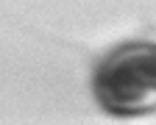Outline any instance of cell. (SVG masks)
I'll return each instance as SVG.
<instances>
[{"mask_svg": "<svg viewBox=\"0 0 156 125\" xmlns=\"http://www.w3.org/2000/svg\"><path fill=\"white\" fill-rule=\"evenodd\" d=\"M92 95L112 117L156 111V42H126L101 58L92 72Z\"/></svg>", "mask_w": 156, "mask_h": 125, "instance_id": "1", "label": "cell"}]
</instances>
